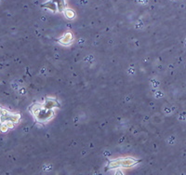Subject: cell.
Here are the masks:
<instances>
[{
    "label": "cell",
    "mask_w": 186,
    "mask_h": 175,
    "mask_svg": "<svg viewBox=\"0 0 186 175\" xmlns=\"http://www.w3.org/2000/svg\"><path fill=\"white\" fill-rule=\"evenodd\" d=\"M138 161L136 159L134 158H123V159H120V167H131L135 165Z\"/></svg>",
    "instance_id": "obj_1"
},
{
    "label": "cell",
    "mask_w": 186,
    "mask_h": 175,
    "mask_svg": "<svg viewBox=\"0 0 186 175\" xmlns=\"http://www.w3.org/2000/svg\"><path fill=\"white\" fill-rule=\"evenodd\" d=\"M72 40H73L72 34H66L63 37H61L59 41L61 44H63V45H69V44L72 43Z\"/></svg>",
    "instance_id": "obj_2"
},
{
    "label": "cell",
    "mask_w": 186,
    "mask_h": 175,
    "mask_svg": "<svg viewBox=\"0 0 186 175\" xmlns=\"http://www.w3.org/2000/svg\"><path fill=\"white\" fill-rule=\"evenodd\" d=\"M109 168L110 169H115V168H119L120 167V159H116V160H112V161L109 163Z\"/></svg>",
    "instance_id": "obj_3"
},
{
    "label": "cell",
    "mask_w": 186,
    "mask_h": 175,
    "mask_svg": "<svg viewBox=\"0 0 186 175\" xmlns=\"http://www.w3.org/2000/svg\"><path fill=\"white\" fill-rule=\"evenodd\" d=\"M65 15H66V17L69 18V19H72V18L75 17V12L71 9H67L66 11H65Z\"/></svg>",
    "instance_id": "obj_4"
},
{
    "label": "cell",
    "mask_w": 186,
    "mask_h": 175,
    "mask_svg": "<svg viewBox=\"0 0 186 175\" xmlns=\"http://www.w3.org/2000/svg\"><path fill=\"white\" fill-rule=\"evenodd\" d=\"M115 175H124V174H123V172H122L121 170H117V171H116V172H115Z\"/></svg>",
    "instance_id": "obj_5"
}]
</instances>
